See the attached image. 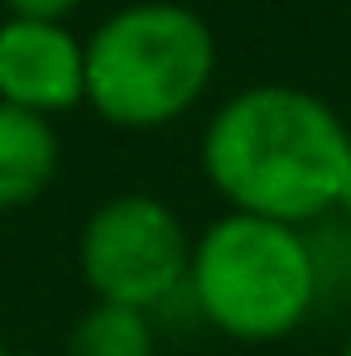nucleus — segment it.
<instances>
[{
	"label": "nucleus",
	"instance_id": "f257e3e1",
	"mask_svg": "<svg viewBox=\"0 0 351 356\" xmlns=\"http://www.w3.org/2000/svg\"><path fill=\"white\" fill-rule=\"evenodd\" d=\"M351 130L318 92L255 82L231 92L202 125L197 164L227 212L318 227L337 217Z\"/></svg>",
	"mask_w": 351,
	"mask_h": 356
},
{
	"label": "nucleus",
	"instance_id": "f03ea898",
	"mask_svg": "<svg viewBox=\"0 0 351 356\" xmlns=\"http://www.w3.org/2000/svg\"><path fill=\"white\" fill-rule=\"evenodd\" d=\"M87 54V97L97 120L111 130H164L183 120L217 77V34L212 24L178 0H135L106 15Z\"/></svg>",
	"mask_w": 351,
	"mask_h": 356
},
{
	"label": "nucleus",
	"instance_id": "423d86ee",
	"mask_svg": "<svg viewBox=\"0 0 351 356\" xmlns=\"http://www.w3.org/2000/svg\"><path fill=\"white\" fill-rule=\"evenodd\" d=\"M63 140L54 120L0 102V212L34 207L58 178Z\"/></svg>",
	"mask_w": 351,
	"mask_h": 356
},
{
	"label": "nucleus",
	"instance_id": "39448f33",
	"mask_svg": "<svg viewBox=\"0 0 351 356\" xmlns=\"http://www.w3.org/2000/svg\"><path fill=\"white\" fill-rule=\"evenodd\" d=\"M87 97V54L67 24L0 19V102L54 120Z\"/></svg>",
	"mask_w": 351,
	"mask_h": 356
},
{
	"label": "nucleus",
	"instance_id": "7ed1b4c3",
	"mask_svg": "<svg viewBox=\"0 0 351 356\" xmlns=\"http://www.w3.org/2000/svg\"><path fill=\"white\" fill-rule=\"evenodd\" d=\"M193 313L231 342L293 337L323 303L308 227L222 212L193 236L188 284Z\"/></svg>",
	"mask_w": 351,
	"mask_h": 356
},
{
	"label": "nucleus",
	"instance_id": "9b49d317",
	"mask_svg": "<svg viewBox=\"0 0 351 356\" xmlns=\"http://www.w3.org/2000/svg\"><path fill=\"white\" fill-rule=\"evenodd\" d=\"M0 356H10V342H5V337H0Z\"/></svg>",
	"mask_w": 351,
	"mask_h": 356
},
{
	"label": "nucleus",
	"instance_id": "1a4fd4ad",
	"mask_svg": "<svg viewBox=\"0 0 351 356\" xmlns=\"http://www.w3.org/2000/svg\"><path fill=\"white\" fill-rule=\"evenodd\" d=\"M337 217L351 222V159H347V178H342V202H337Z\"/></svg>",
	"mask_w": 351,
	"mask_h": 356
},
{
	"label": "nucleus",
	"instance_id": "6e6552de",
	"mask_svg": "<svg viewBox=\"0 0 351 356\" xmlns=\"http://www.w3.org/2000/svg\"><path fill=\"white\" fill-rule=\"evenodd\" d=\"M15 19H44V24H67V15L82 10V0H5Z\"/></svg>",
	"mask_w": 351,
	"mask_h": 356
},
{
	"label": "nucleus",
	"instance_id": "20e7f679",
	"mask_svg": "<svg viewBox=\"0 0 351 356\" xmlns=\"http://www.w3.org/2000/svg\"><path fill=\"white\" fill-rule=\"evenodd\" d=\"M193 236L174 207L154 193H116L77 232V275L92 303H120L140 313L169 308L188 284Z\"/></svg>",
	"mask_w": 351,
	"mask_h": 356
},
{
	"label": "nucleus",
	"instance_id": "9d476101",
	"mask_svg": "<svg viewBox=\"0 0 351 356\" xmlns=\"http://www.w3.org/2000/svg\"><path fill=\"white\" fill-rule=\"evenodd\" d=\"M342 356H351V332H347V342H342Z\"/></svg>",
	"mask_w": 351,
	"mask_h": 356
},
{
	"label": "nucleus",
	"instance_id": "0eeeda50",
	"mask_svg": "<svg viewBox=\"0 0 351 356\" xmlns=\"http://www.w3.org/2000/svg\"><path fill=\"white\" fill-rule=\"evenodd\" d=\"M159 352V332L154 318L140 308H120V303H92L87 313H77V323L67 327L63 356H154Z\"/></svg>",
	"mask_w": 351,
	"mask_h": 356
}]
</instances>
